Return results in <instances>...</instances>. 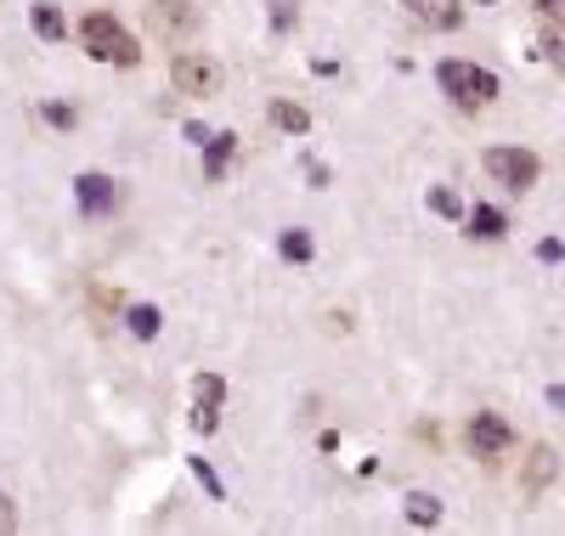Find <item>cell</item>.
<instances>
[{"mask_svg":"<svg viewBox=\"0 0 565 536\" xmlns=\"http://www.w3.org/2000/svg\"><path fill=\"white\" fill-rule=\"evenodd\" d=\"M532 7H537L543 23H559V18H565V0H532Z\"/></svg>","mask_w":565,"mask_h":536,"instance_id":"obj_19","label":"cell"},{"mask_svg":"<svg viewBox=\"0 0 565 536\" xmlns=\"http://www.w3.org/2000/svg\"><path fill=\"white\" fill-rule=\"evenodd\" d=\"M34 34L40 40H68V23H63V12L52 7V0H40V7H34Z\"/></svg>","mask_w":565,"mask_h":536,"instance_id":"obj_11","label":"cell"},{"mask_svg":"<svg viewBox=\"0 0 565 536\" xmlns=\"http://www.w3.org/2000/svg\"><path fill=\"white\" fill-rule=\"evenodd\" d=\"M74 199H79L85 215H114V210H119V181H108V175H79V181H74Z\"/></svg>","mask_w":565,"mask_h":536,"instance_id":"obj_8","label":"cell"},{"mask_svg":"<svg viewBox=\"0 0 565 536\" xmlns=\"http://www.w3.org/2000/svg\"><path fill=\"white\" fill-rule=\"evenodd\" d=\"M282 255H289V260H311V237L295 226V232H282Z\"/></svg>","mask_w":565,"mask_h":536,"instance_id":"obj_17","label":"cell"},{"mask_svg":"<svg viewBox=\"0 0 565 536\" xmlns=\"http://www.w3.org/2000/svg\"><path fill=\"white\" fill-rule=\"evenodd\" d=\"M193 29H199V7H193V0H148V34L153 40L175 45Z\"/></svg>","mask_w":565,"mask_h":536,"instance_id":"obj_5","label":"cell"},{"mask_svg":"<svg viewBox=\"0 0 565 536\" xmlns=\"http://www.w3.org/2000/svg\"><path fill=\"white\" fill-rule=\"evenodd\" d=\"M79 45H85V52L97 57V63H119V68H136V63H141L136 40H130L108 12H90V18L79 23Z\"/></svg>","mask_w":565,"mask_h":536,"instance_id":"obj_1","label":"cell"},{"mask_svg":"<svg viewBox=\"0 0 565 536\" xmlns=\"http://www.w3.org/2000/svg\"><path fill=\"white\" fill-rule=\"evenodd\" d=\"M407 519H413V525H436V519H441V503L424 497V492H413V497H407Z\"/></svg>","mask_w":565,"mask_h":536,"instance_id":"obj_15","label":"cell"},{"mask_svg":"<svg viewBox=\"0 0 565 536\" xmlns=\"http://www.w3.org/2000/svg\"><path fill=\"white\" fill-rule=\"evenodd\" d=\"M463 441H469V458H481L487 469H498L514 452V429L498 412H476V418H469V429H463Z\"/></svg>","mask_w":565,"mask_h":536,"instance_id":"obj_4","label":"cell"},{"mask_svg":"<svg viewBox=\"0 0 565 536\" xmlns=\"http://www.w3.org/2000/svg\"><path fill=\"white\" fill-rule=\"evenodd\" d=\"M441 90L452 96L458 108H492V96H498V74L476 68V63H441Z\"/></svg>","mask_w":565,"mask_h":536,"instance_id":"obj_2","label":"cell"},{"mask_svg":"<svg viewBox=\"0 0 565 536\" xmlns=\"http://www.w3.org/2000/svg\"><path fill=\"white\" fill-rule=\"evenodd\" d=\"M7 530H18V508H12L7 492H0V536H7Z\"/></svg>","mask_w":565,"mask_h":536,"instance_id":"obj_20","label":"cell"},{"mask_svg":"<svg viewBox=\"0 0 565 536\" xmlns=\"http://www.w3.org/2000/svg\"><path fill=\"white\" fill-rule=\"evenodd\" d=\"M554 474H559L554 447H532V452L521 458V497H543L548 485H554Z\"/></svg>","mask_w":565,"mask_h":536,"instance_id":"obj_7","label":"cell"},{"mask_svg":"<svg viewBox=\"0 0 565 536\" xmlns=\"http://www.w3.org/2000/svg\"><path fill=\"white\" fill-rule=\"evenodd\" d=\"M271 125H277V130H295V136H300V130L311 125V114H306L300 103H271Z\"/></svg>","mask_w":565,"mask_h":536,"instance_id":"obj_14","label":"cell"},{"mask_svg":"<svg viewBox=\"0 0 565 536\" xmlns=\"http://www.w3.org/2000/svg\"><path fill=\"white\" fill-rule=\"evenodd\" d=\"M430 210H436V215H463V204L452 199L447 186H436V192H430Z\"/></svg>","mask_w":565,"mask_h":536,"instance_id":"obj_18","label":"cell"},{"mask_svg":"<svg viewBox=\"0 0 565 536\" xmlns=\"http://www.w3.org/2000/svg\"><path fill=\"white\" fill-rule=\"evenodd\" d=\"M193 396H199V412H215V407H221V396H226V389H221V378L210 373V378H199V384H193Z\"/></svg>","mask_w":565,"mask_h":536,"instance_id":"obj_16","label":"cell"},{"mask_svg":"<svg viewBox=\"0 0 565 536\" xmlns=\"http://www.w3.org/2000/svg\"><path fill=\"white\" fill-rule=\"evenodd\" d=\"M170 79H175L181 96H215V90H221V63L204 57V52H175Z\"/></svg>","mask_w":565,"mask_h":536,"instance_id":"obj_6","label":"cell"},{"mask_svg":"<svg viewBox=\"0 0 565 536\" xmlns=\"http://www.w3.org/2000/svg\"><path fill=\"white\" fill-rule=\"evenodd\" d=\"M125 322H130V333H136V339H159V328H164V317H159L153 305H130V317H125Z\"/></svg>","mask_w":565,"mask_h":536,"instance_id":"obj_13","label":"cell"},{"mask_svg":"<svg viewBox=\"0 0 565 536\" xmlns=\"http://www.w3.org/2000/svg\"><path fill=\"white\" fill-rule=\"evenodd\" d=\"M402 7H407V18H413L418 29H436V34H447V29L463 23L458 0H402Z\"/></svg>","mask_w":565,"mask_h":536,"instance_id":"obj_9","label":"cell"},{"mask_svg":"<svg viewBox=\"0 0 565 536\" xmlns=\"http://www.w3.org/2000/svg\"><path fill=\"white\" fill-rule=\"evenodd\" d=\"M469 237L498 243V237H503V215H498V210H487V204H476V210H469Z\"/></svg>","mask_w":565,"mask_h":536,"instance_id":"obj_10","label":"cell"},{"mask_svg":"<svg viewBox=\"0 0 565 536\" xmlns=\"http://www.w3.org/2000/svg\"><path fill=\"white\" fill-rule=\"evenodd\" d=\"M481 164H487V175H492L498 186H509V192H532L537 175H543V159L526 153V148H487Z\"/></svg>","mask_w":565,"mask_h":536,"instance_id":"obj_3","label":"cell"},{"mask_svg":"<svg viewBox=\"0 0 565 536\" xmlns=\"http://www.w3.org/2000/svg\"><path fill=\"white\" fill-rule=\"evenodd\" d=\"M232 153H238V136H215V141H210V159H204V175H210V181H221Z\"/></svg>","mask_w":565,"mask_h":536,"instance_id":"obj_12","label":"cell"}]
</instances>
